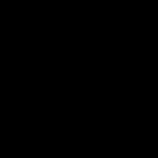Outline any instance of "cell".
<instances>
[]
</instances>
